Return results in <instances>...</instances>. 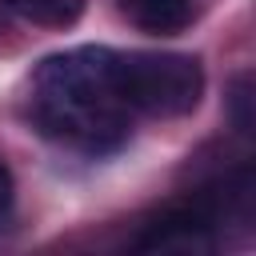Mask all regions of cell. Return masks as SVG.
Returning <instances> with one entry per match:
<instances>
[{
  "label": "cell",
  "mask_w": 256,
  "mask_h": 256,
  "mask_svg": "<svg viewBox=\"0 0 256 256\" xmlns=\"http://www.w3.org/2000/svg\"><path fill=\"white\" fill-rule=\"evenodd\" d=\"M12 192H16V188H12V172L0 164V224H4L8 212H12Z\"/></svg>",
  "instance_id": "obj_7"
},
{
  "label": "cell",
  "mask_w": 256,
  "mask_h": 256,
  "mask_svg": "<svg viewBox=\"0 0 256 256\" xmlns=\"http://www.w3.org/2000/svg\"><path fill=\"white\" fill-rule=\"evenodd\" d=\"M32 124L84 156H108L128 144L136 112L120 88V52L80 44L52 52L32 72Z\"/></svg>",
  "instance_id": "obj_1"
},
{
  "label": "cell",
  "mask_w": 256,
  "mask_h": 256,
  "mask_svg": "<svg viewBox=\"0 0 256 256\" xmlns=\"http://www.w3.org/2000/svg\"><path fill=\"white\" fill-rule=\"evenodd\" d=\"M120 88L136 116H188L204 96V68L184 52H120Z\"/></svg>",
  "instance_id": "obj_3"
},
{
  "label": "cell",
  "mask_w": 256,
  "mask_h": 256,
  "mask_svg": "<svg viewBox=\"0 0 256 256\" xmlns=\"http://www.w3.org/2000/svg\"><path fill=\"white\" fill-rule=\"evenodd\" d=\"M248 104H252V96H248V76H240V80L232 84V120H236L240 132H252V112H248Z\"/></svg>",
  "instance_id": "obj_6"
},
{
  "label": "cell",
  "mask_w": 256,
  "mask_h": 256,
  "mask_svg": "<svg viewBox=\"0 0 256 256\" xmlns=\"http://www.w3.org/2000/svg\"><path fill=\"white\" fill-rule=\"evenodd\" d=\"M116 8L140 32H152V36H176L196 16V0H116Z\"/></svg>",
  "instance_id": "obj_4"
},
{
  "label": "cell",
  "mask_w": 256,
  "mask_h": 256,
  "mask_svg": "<svg viewBox=\"0 0 256 256\" xmlns=\"http://www.w3.org/2000/svg\"><path fill=\"white\" fill-rule=\"evenodd\" d=\"M4 4L40 28H72L84 12V0H4Z\"/></svg>",
  "instance_id": "obj_5"
},
{
  "label": "cell",
  "mask_w": 256,
  "mask_h": 256,
  "mask_svg": "<svg viewBox=\"0 0 256 256\" xmlns=\"http://www.w3.org/2000/svg\"><path fill=\"white\" fill-rule=\"evenodd\" d=\"M252 196V172L240 168L236 176L228 180H216L208 188H196L188 200H176L168 204L160 216H152L140 236L132 240V248H144V252H156V248H180V252H200V248H212L220 240V228L244 212Z\"/></svg>",
  "instance_id": "obj_2"
}]
</instances>
